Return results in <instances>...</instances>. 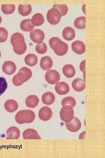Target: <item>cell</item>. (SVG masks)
<instances>
[{
	"mask_svg": "<svg viewBox=\"0 0 105 158\" xmlns=\"http://www.w3.org/2000/svg\"><path fill=\"white\" fill-rule=\"evenodd\" d=\"M39 102V99L35 95H31L28 96L25 101L27 106L32 108H34L36 107Z\"/></svg>",
	"mask_w": 105,
	"mask_h": 158,
	"instance_id": "cell-19",
	"label": "cell"
},
{
	"mask_svg": "<svg viewBox=\"0 0 105 158\" xmlns=\"http://www.w3.org/2000/svg\"><path fill=\"white\" fill-rule=\"evenodd\" d=\"M8 34L7 31L3 27H0V42L6 41L8 38Z\"/></svg>",
	"mask_w": 105,
	"mask_h": 158,
	"instance_id": "cell-33",
	"label": "cell"
},
{
	"mask_svg": "<svg viewBox=\"0 0 105 158\" xmlns=\"http://www.w3.org/2000/svg\"><path fill=\"white\" fill-rule=\"evenodd\" d=\"M32 75L31 70L26 67H22L12 79V82L16 86H20L30 79Z\"/></svg>",
	"mask_w": 105,
	"mask_h": 158,
	"instance_id": "cell-2",
	"label": "cell"
},
{
	"mask_svg": "<svg viewBox=\"0 0 105 158\" xmlns=\"http://www.w3.org/2000/svg\"><path fill=\"white\" fill-rule=\"evenodd\" d=\"M68 48V46L67 44L61 40L55 44L53 50L57 55L62 56L64 55L67 53Z\"/></svg>",
	"mask_w": 105,
	"mask_h": 158,
	"instance_id": "cell-7",
	"label": "cell"
},
{
	"mask_svg": "<svg viewBox=\"0 0 105 158\" xmlns=\"http://www.w3.org/2000/svg\"><path fill=\"white\" fill-rule=\"evenodd\" d=\"M21 29L23 31L29 32L32 30L34 27L31 22L30 19H25L23 20L20 24Z\"/></svg>",
	"mask_w": 105,
	"mask_h": 158,
	"instance_id": "cell-25",
	"label": "cell"
},
{
	"mask_svg": "<svg viewBox=\"0 0 105 158\" xmlns=\"http://www.w3.org/2000/svg\"><path fill=\"white\" fill-rule=\"evenodd\" d=\"M2 20V18L1 17V16H0V24L1 23Z\"/></svg>",
	"mask_w": 105,
	"mask_h": 158,
	"instance_id": "cell-36",
	"label": "cell"
},
{
	"mask_svg": "<svg viewBox=\"0 0 105 158\" xmlns=\"http://www.w3.org/2000/svg\"><path fill=\"white\" fill-rule=\"evenodd\" d=\"M61 17L60 12L55 8H52L50 9L47 13V20L50 24L52 25L58 24L60 21Z\"/></svg>",
	"mask_w": 105,
	"mask_h": 158,
	"instance_id": "cell-5",
	"label": "cell"
},
{
	"mask_svg": "<svg viewBox=\"0 0 105 158\" xmlns=\"http://www.w3.org/2000/svg\"><path fill=\"white\" fill-rule=\"evenodd\" d=\"M52 115L51 109L47 106L42 107L40 109L38 114L40 119L44 121L49 120L52 117Z\"/></svg>",
	"mask_w": 105,
	"mask_h": 158,
	"instance_id": "cell-10",
	"label": "cell"
},
{
	"mask_svg": "<svg viewBox=\"0 0 105 158\" xmlns=\"http://www.w3.org/2000/svg\"><path fill=\"white\" fill-rule=\"evenodd\" d=\"M74 115L73 108L69 105L63 106L60 112L61 120L66 123H68L71 121L73 118Z\"/></svg>",
	"mask_w": 105,
	"mask_h": 158,
	"instance_id": "cell-4",
	"label": "cell"
},
{
	"mask_svg": "<svg viewBox=\"0 0 105 158\" xmlns=\"http://www.w3.org/2000/svg\"><path fill=\"white\" fill-rule=\"evenodd\" d=\"M75 26L80 29H85V17L80 16L76 18L74 23Z\"/></svg>",
	"mask_w": 105,
	"mask_h": 158,
	"instance_id": "cell-27",
	"label": "cell"
},
{
	"mask_svg": "<svg viewBox=\"0 0 105 158\" xmlns=\"http://www.w3.org/2000/svg\"><path fill=\"white\" fill-rule=\"evenodd\" d=\"M24 139H41L37 132L34 129L29 128L25 130L22 134Z\"/></svg>",
	"mask_w": 105,
	"mask_h": 158,
	"instance_id": "cell-15",
	"label": "cell"
},
{
	"mask_svg": "<svg viewBox=\"0 0 105 158\" xmlns=\"http://www.w3.org/2000/svg\"><path fill=\"white\" fill-rule=\"evenodd\" d=\"M45 78L47 82L51 84H55L60 79L59 73L55 70H49L46 73Z\"/></svg>",
	"mask_w": 105,
	"mask_h": 158,
	"instance_id": "cell-6",
	"label": "cell"
},
{
	"mask_svg": "<svg viewBox=\"0 0 105 158\" xmlns=\"http://www.w3.org/2000/svg\"><path fill=\"white\" fill-rule=\"evenodd\" d=\"M18 104L16 101L11 99L6 101L4 104V107L6 110L10 113L15 111L18 109Z\"/></svg>",
	"mask_w": 105,
	"mask_h": 158,
	"instance_id": "cell-18",
	"label": "cell"
},
{
	"mask_svg": "<svg viewBox=\"0 0 105 158\" xmlns=\"http://www.w3.org/2000/svg\"><path fill=\"white\" fill-rule=\"evenodd\" d=\"M72 86L75 90L78 92H81L85 87V81L81 78H76L72 81Z\"/></svg>",
	"mask_w": 105,
	"mask_h": 158,
	"instance_id": "cell-16",
	"label": "cell"
},
{
	"mask_svg": "<svg viewBox=\"0 0 105 158\" xmlns=\"http://www.w3.org/2000/svg\"><path fill=\"white\" fill-rule=\"evenodd\" d=\"M62 36L66 40H71L73 39L75 36V31L71 27H66L63 30Z\"/></svg>",
	"mask_w": 105,
	"mask_h": 158,
	"instance_id": "cell-21",
	"label": "cell"
},
{
	"mask_svg": "<svg viewBox=\"0 0 105 158\" xmlns=\"http://www.w3.org/2000/svg\"><path fill=\"white\" fill-rule=\"evenodd\" d=\"M76 104L75 99L72 97H67L63 98L61 102V104L62 106L69 105L73 108L76 105Z\"/></svg>",
	"mask_w": 105,
	"mask_h": 158,
	"instance_id": "cell-29",
	"label": "cell"
},
{
	"mask_svg": "<svg viewBox=\"0 0 105 158\" xmlns=\"http://www.w3.org/2000/svg\"><path fill=\"white\" fill-rule=\"evenodd\" d=\"M30 37L31 40L34 43H41L45 38V34L41 30L35 29L30 32Z\"/></svg>",
	"mask_w": 105,
	"mask_h": 158,
	"instance_id": "cell-8",
	"label": "cell"
},
{
	"mask_svg": "<svg viewBox=\"0 0 105 158\" xmlns=\"http://www.w3.org/2000/svg\"><path fill=\"white\" fill-rule=\"evenodd\" d=\"M7 83L6 79L3 77H0V96L5 92L7 88Z\"/></svg>",
	"mask_w": 105,
	"mask_h": 158,
	"instance_id": "cell-32",
	"label": "cell"
},
{
	"mask_svg": "<svg viewBox=\"0 0 105 158\" xmlns=\"http://www.w3.org/2000/svg\"><path fill=\"white\" fill-rule=\"evenodd\" d=\"M61 40L58 37H53L51 38L49 40V43L51 48L53 50L54 46L55 44L57 42Z\"/></svg>",
	"mask_w": 105,
	"mask_h": 158,
	"instance_id": "cell-34",
	"label": "cell"
},
{
	"mask_svg": "<svg viewBox=\"0 0 105 158\" xmlns=\"http://www.w3.org/2000/svg\"><path fill=\"white\" fill-rule=\"evenodd\" d=\"M1 52L0 51V58L1 57Z\"/></svg>",
	"mask_w": 105,
	"mask_h": 158,
	"instance_id": "cell-37",
	"label": "cell"
},
{
	"mask_svg": "<svg viewBox=\"0 0 105 158\" xmlns=\"http://www.w3.org/2000/svg\"><path fill=\"white\" fill-rule=\"evenodd\" d=\"M24 60L27 65L32 66L36 64L38 61V59L37 56L34 54H29L25 56Z\"/></svg>",
	"mask_w": 105,
	"mask_h": 158,
	"instance_id": "cell-26",
	"label": "cell"
},
{
	"mask_svg": "<svg viewBox=\"0 0 105 158\" xmlns=\"http://www.w3.org/2000/svg\"><path fill=\"white\" fill-rule=\"evenodd\" d=\"M10 43L14 52L18 55H21L26 51L27 47L23 35L21 33L13 34L10 39Z\"/></svg>",
	"mask_w": 105,
	"mask_h": 158,
	"instance_id": "cell-1",
	"label": "cell"
},
{
	"mask_svg": "<svg viewBox=\"0 0 105 158\" xmlns=\"http://www.w3.org/2000/svg\"><path fill=\"white\" fill-rule=\"evenodd\" d=\"M6 134V139H18L20 136V132L18 128L12 126L7 129Z\"/></svg>",
	"mask_w": 105,
	"mask_h": 158,
	"instance_id": "cell-12",
	"label": "cell"
},
{
	"mask_svg": "<svg viewBox=\"0 0 105 158\" xmlns=\"http://www.w3.org/2000/svg\"><path fill=\"white\" fill-rule=\"evenodd\" d=\"M52 8H57L60 11L61 16L66 15L68 11V8L66 4H54Z\"/></svg>",
	"mask_w": 105,
	"mask_h": 158,
	"instance_id": "cell-31",
	"label": "cell"
},
{
	"mask_svg": "<svg viewBox=\"0 0 105 158\" xmlns=\"http://www.w3.org/2000/svg\"><path fill=\"white\" fill-rule=\"evenodd\" d=\"M67 129L72 132H76L80 128L81 124L79 120L76 117L74 116L72 120L68 123H66Z\"/></svg>",
	"mask_w": 105,
	"mask_h": 158,
	"instance_id": "cell-9",
	"label": "cell"
},
{
	"mask_svg": "<svg viewBox=\"0 0 105 158\" xmlns=\"http://www.w3.org/2000/svg\"><path fill=\"white\" fill-rule=\"evenodd\" d=\"M62 71L64 75L68 78L73 77L76 73L75 68L71 64H66L64 65L62 68Z\"/></svg>",
	"mask_w": 105,
	"mask_h": 158,
	"instance_id": "cell-22",
	"label": "cell"
},
{
	"mask_svg": "<svg viewBox=\"0 0 105 158\" xmlns=\"http://www.w3.org/2000/svg\"><path fill=\"white\" fill-rule=\"evenodd\" d=\"M85 60L83 61L80 63V70L82 71H83V70L85 69Z\"/></svg>",
	"mask_w": 105,
	"mask_h": 158,
	"instance_id": "cell-35",
	"label": "cell"
},
{
	"mask_svg": "<svg viewBox=\"0 0 105 158\" xmlns=\"http://www.w3.org/2000/svg\"><path fill=\"white\" fill-rule=\"evenodd\" d=\"M56 92L58 94L63 95L67 94L69 91V87L66 83L63 82H58L55 86Z\"/></svg>",
	"mask_w": 105,
	"mask_h": 158,
	"instance_id": "cell-13",
	"label": "cell"
},
{
	"mask_svg": "<svg viewBox=\"0 0 105 158\" xmlns=\"http://www.w3.org/2000/svg\"><path fill=\"white\" fill-rule=\"evenodd\" d=\"M18 12L20 14L23 16L29 15L32 11L31 6L29 4H20L18 8Z\"/></svg>",
	"mask_w": 105,
	"mask_h": 158,
	"instance_id": "cell-24",
	"label": "cell"
},
{
	"mask_svg": "<svg viewBox=\"0 0 105 158\" xmlns=\"http://www.w3.org/2000/svg\"><path fill=\"white\" fill-rule=\"evenodd\" d=\"M53 63V61L51 58L49 56H46L41 58L40 65L42 69L47 71L52 67Z\"/></svg>",
	"mask_w": 105,
	"mask_h": 158,
	"instance_id": "cell-17",
	"label": "cell"
},
{
	"mask_svg": "<svg viewBox=\"0 0 105 158\" xmlns=\"http://www.w3.org/2000/svg\"><path fill=\"white\" fill-rule=\"evenodd\" d=\"M36 51L37 52L40 54L45 53L47 50L46 44L44 42L37 44L35 47Z\"/></svg>",
	"mask_w": 105,
	"mask_h": 158,
	"instance_id": "cell-30",
	"label": "cell"
},
{
	"mask_svg": "<svg viewBox=\"0 0 105 158\" xmlns=\"http://www.w3.org/2000/svg\"><path fill=\"white\" fill-rule=\"evenodd\" d=\"M71 48L73 51L78 54L84 53L85 50L84 43L81 41L76 40L72 43Z\"/></svg>",
	"mask_w": 105,
	"mask_h": 158,
	"instance_id": "cell-14",
	"label": "cell"
},
{
	"mask_svg": "<svg viewBox=\"0 0 105 158\" xmlns=\"http://www.w3.org/2000/svg\"><path fill=\"white\" fill-rule=\"evenodd\" d=\"M32 24L34 26H39L44 22V18L43 15L40 13H36L34 15L31 19Z\"/></svg>",
	"mask_w": 105,
	"mask_h": 158,
	"instance_id": "cell-23",
	"label": "cell"
},
{
	"mask_svg": "<svg viewBox=\"0 0 105 158\" xmlns=\"http://www.w3.org/2000/svg\"><path fill=\"white\" fill-rule=\"evenodd\" d=\"M55 100L54 94L50 92H47L43 95L42 101L44 104L48 105L53 103Z\"/></svg>",
	"mask_w": 105,
	"mask_h": 158,
	"instance_id": "cell-20",
	"label": "cell"
},
{
	"mask_svg": "<svg viewBox=\"0 0 105 158\" xmlns=\"http://www.w3.org/2000/svg\"><path fill=\"white\" fill-rule=\"evenodd\" d=\"M16 69V67L15 64L11 61L4 62L2 65V71L7 75L13 74L15 71Z\"/></svg>",
	"mask_w": 105,
	"mask_h": 158,
	"instance_id": "cell-11",
	"label": "cell"
},
{
	"mask_svg": "<svg viewBox=\"0 0 105 158\" xmlns=\"http://www.w3.org/2000/svg\"><path fill=\"white\" fill-rule=\"evenodd\" d=\"M1 10L5 14H11L15 11V6L13 4H3L1 6Z\"/></svg>",
	"mask_w": 105,
	"mask_h": 158,
	"instance_id": "cell-28",
	"label": "cell"
},
{
	"mask_svg": "<svg viewBox=\"0 0 105 158\" xmlns=\"http://www.w3.org/2000/svg\"><path fill=\"white\" fill-rule=\"evenodd\" d=\"M35 117V114L33 111L27 109L19 111L15 116V119L19 124L29 123L32 122Z\"/></svg>",
	"mask_w": 105,
	"mask_h": 158,
	"instance_id": "cell-3",
	"label": "cell"
}]
</instances>
